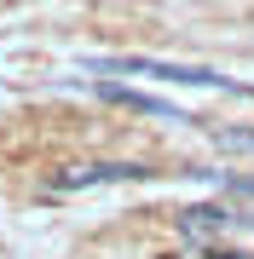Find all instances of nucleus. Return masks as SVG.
<instances>
[{
	"mask_svg": "<svg viewBox=\"0 0 254 259\" xmlns=\"http://www.w3.org/2000/svg\"><path fill=\"white\" fill-rule=\"evenodd\" d=\"M104 75H151V81H173V87H214V93H248L254 87L231 81L220 69H197V64H162V58H104Z\"/></svg>",
	"mask_w": 254,
	"mask_h": 259,
	"instance_id": "nucleus-1",
	"label": "nucleus"
},
{
	"mask_svg": "<svg viewBox=\"0 0 254 259\" xmlns=\"http://www.w3.org/2000/svg\"><path fill=\"white\" fill-rule=\"evenodd\" d=\"M139 179H156L151 167L139 161H93V167H69V173L52 179V190H93V185H139Z\"/></svg>",
	"mask_w": 254,
	"mask_h": 259,
	"instance_id": "nucleus-2",
	"label": "nucleus"
},
{
	"mask_svg": "<svg viewBox=\"0 0 254 259\" xmlns=\"http://www.w3.org/2000/svg\"><path fill=\"white\" fill-rule=\"evenodd\" d=\"M98 93L110 104H122V110H139V115H156V121H185V110L168 98H151V93H133V87H116V81H98Z\"/></svg>",
	"mask_w": 254,
	"mask_h": 259,
	"instance_id": "nucleus-3",
	"label": "nucleus"
},
{
	"mask_svg": "<svg viewBox=\"0 0 254 259\" xmlns=\"http://www.w3.org/2000/svg\"><path fill=\"white\" fill-rule=\"evenodd\" d=\"M179 225H185V236H202V242H208V236H220V231H243V225H254V219L226 213V207H191Z\"/></svg>",
	"mask_w": 254,
	"mask_h": 259,
	"instance_id": "nucleus-4",
	"label": "nucleus"
},
{
	"mask_svg": "<svg viewBox=\"0 0 254 259\" xmlns=\"http://www.w3.org/2000/svg\"><path fill=\"white\" fill-rule=\"evenodd\" d=\"M226 144H237V150H254V133H226Z\"/></svg>",
	"mask_w": 254,
	"mask_h": 259,
	"instance_id": "nucleus-5",
	"label": "nucleus"
},
{
	"mask_svg": "<svg viewBox=\"0 0 254 259\" xmlns=\"http://www.w3.org/2000/svg\"><path fill=\"white\" fill-rule=\"evenodd\" d=\"M231 190H237V196H254V179H243V173H237V179H231Z\"/></svg>",
	"mask_w": 254,
	"mask_h": 259,
	"instance_id": "nucleus-6",
	"label": "nucleus"
},
{
	"mask_svg": "<svg viewBox=\"0 0 254 259\" xmlns=\"http://www.w3.org/2000/svg\"><path fill=\"white\" fill-rule=\"evenodd\" d=\"M214 259H254V253H226V248H214Z\"/></svg>",
	"mask_w": 254,
	"mask_h": 259,
	"instance_id": "nucleus-7",
	"label": "nucleus"
}]
</instances>
